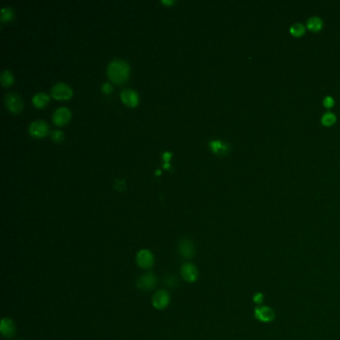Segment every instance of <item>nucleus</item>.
Segmentation results:
<instances>
[{"mask_svg": "<svg viewBox=\"0 0 340 340\" xmlns=\"http://www.w3.org/2000/svg\"><path fill=\"white\" fill-rule=\"evenodd\" d=\"M323 105H324L326 108H331V107H333V105H334V99H333L332 97H330V96L325 97L324 100H323Z\"/></svg>", "mask_w": 340, "mask_h": 340, "instance_id": "nucleus-24", "label": "nucleus"}, {"mask_svg": "<svg viewBox=\"0 0 340 340\" xmlns=\"http://www.w3.org/2000/svg\"><path fill=\"white\" fill-rule=\"evenodd\" d=\"M181 276L186 282H196L199 278V270L192 262H185L181 268Z\"/></svg>", "mask_w": 340, "mask_h": 340, "instance_id": "nucleus-6", "label": "nucleus"}, {"mask_svg": "<svg viewBox=\"0 0 340 340\" xmlns=\"http://www.w3.org/2000/svg\"><path fill=\"white\" fill-rule=\"evenodd\" d=\"M172 156V154L170 153V152H165L164 154H163V159L166 161V162H168L169 160H170V157Z\"/></svg>", "mask_w": 340, "mask_h": 340, "instance_id": "nucleus-27", "label": "nucleus"}, {"mask_svg": "<svg viewBox=\"0 0 340 340\" xmlns=\"http://www.w3.org/2000/svg\"><path fill=\"white\" fill-rule=\"evenodd\" d=\"M14 12L11 7H2L1 13H0V19L1 21H9L13 18Z\"/></svg>", "mask_w": 340, "mask_h": 340, "instance_id": "nucleus-17", "label": "nucleus"}, {"mask_svg": "<svg viewBox=\"0 0 340 340\" xmlns=\"http://www.w3.org/2000/svg\"><path fill=\"white\" fill-rule=\"evenodd\" d=\"M6 107L14 113H19L23 108L22 99L16 93H7L4 98Z\"/></svg>", "mask_w": 340, "mask_h": 340, "instance_id": "nucleus-4", "label": "nucleus"}, {"mask_svg": "<svg viewBox=\"0 0 340 340\" xmlns=\"http://www.w3.org/2000/svg\"><path fill=\"white\" fill-rule=\"evenodd\" d=\"M13 82V75L9 70H3L1 72V83L3 86H8Z\"/></svg>", "mask_w": 340, "mask_h": 340, "instance_id": "nucleus-18", "label": "nucleus"}, {"mask_svg": "<svg viewBox=\"0 0 340 340\" xmlns=\"http://www.w3.org/2000/svg\"><path fill=\"white\" fill-rule=\"evenodd\" d=\"M51 138H52L53 141L59 143V142H62L65 139V136H64V134L62 133L61 131H59V130H53L51 132Z\"/></svg>", "mask_w": 340, "mask_h": 340, "instance_id": "nucleus-21", "label": "nucleus"}, {"mask_svg": "<svg viewBox=\"0 0 340 340\" xmlns=\"http://www.w3.org/2000/svg\"><path fill=\"white\" fill-rule=\"evenodd\" d=\"M130 67L128 63L122 59H114L109 63L107 73L109 78L118 84L125 82L129 76Z\"/></svg>", "mask_w": 340, "mask_h": 340, "instance_id": "nucleus-1", "label": "nucleus"}, {"mask_svg": "<svg viewBox=\"0 0 340 340\" xmlns=\"http://www.w3.org/2000/svg\"><path fill=\"white\" fill-rule=\"evenodd\" d=\"M29 132L34 137H44L48 133V126L42 120H36L30 124Z\"/></svg>", "mask_w": 340, "mask_h": 340, "instance_id": "nucleus-11", "label": "nucleus"}, {"mask_svg": "<svg viewBox=\"0 0 340 340\" xmlns=\"http://www.w3.org/2000/svg\"><path fill=\"white\" fill-rule=\"evenodd\" d=\"M336 121V117L333 113L331 112H327L325 113L322 118H321V122L324 125V126H331L333 124L335 123Z\"/></svg>", "mask_w": 340, "mask_h": 340, "instance_id": "nucleus-20", "label": "nucleus"}, {"mask_svg": "<svg viewBox=\"0 0 340 340\" xmlns=\"http://www.w3.org/2000/svg\"><path fill=\"white\" fill-rule=\"evenodd\" d=\"M178 278H176L175 276H170V277H168L167 278V279H166V281H165V283H166V285L167 286H169V287H171V288H174L175 286H177L178 285Z\"/></svg>", "mask_w": 340, "mask_h": 340, "instance_id": "nucleus-22", "label": "nucleus"}, {"mask_svg": "<svg viewBox=\"0 0 340 340\" xmlns=\"http://www.w3.org/2000/svg\"><path fill=\"white\" fill-rule=\"evenodd\" d=\"M162 3H164V4H167V5H171V4H173L174 3V1L173 0H163L162 1Z\"/></svg>", "mask_w": 340, "mask_h": 340, "instance_id": "nucleus-28", "label": "nucleus"}, {"mask_svg": "<svg viewBox=\"0 0 340 340\" xmlns=\"http://www.w3.org/2000/svg\"><path fill=\"white\" fill-rule=\"evenodd\" d=\"M136 261L141 269L150 270L154 266V254L149 249H141L136 255Z\"/></svg>", "mask_w": 340, "mask_h": 340, "instance_id": "nucleus-2", "label": "nucleus"}, {"mask_svg": "<svg viewBox=\"0 0 340 340\" xmlns=\"http://www.w3.org/2000/svg\"><path fill=\"white\" fill-rule=\"evenodd\" d=\"M48 95L44 92L36 93L32 98V102L36 107H43L48 102Z\"/></svg>", "mask_w": 340, "mask_h": 340, "instance_id": "nucleus-15", "label": "nucleus"}, {"mask_svg": "<svg viewBox=\"0 0 340 340\" xmlns=\"http://www.w3.org/2000/svg\"><path fill=\"white\" fill-rule=\"evenodd\" d=\"M306 32V28L301 23H294L291 27H290V33L295 36V37H299L303 36Z\"/></svg>", "mask_w": 340, "mask_h": 340, "instance_id": "nucleus-19", "label": "nucleus"}, {"mask_svg": "<svg viewBox=\"0 0 340 340\" xmlns=\"http://www.w3.org/2000/svg\"><path fill=\"white\" fill-rule=\"evenodd\" d=\"M263 300H265V295L262 292H256L252 296V301L257 306H260L263 303Z\"/></svg>", "mask_w": 340, "mask_h": 340, "instance_id": "nucleus-23", "label": "nucleus"}, {"mask_svg": "<svg viewBox=\"0 0 340 340\" xmlns=\"http://www.w3.org/2000/svg\"><path fill=\"white\" fill-rule=\"evenodd\" d=\"M114 186L118 191H123L125 188V181L123 179H116V181L114 183Z\"/></svg>", "mask_w": 340, "mask_h": 340, "instance_id": "nucleus-25", "label": "nucleus"}, {"mask_svg": "<svg viewBox=\"0 0 340 340\" xmlns=\"http://www.w3.org/2000/svg\"><path fill=\"white\" fill-rule=\"evenodd\" d=\"M156 174H157V175H158V174H161V172H160L159 170H157V171H156Z\"/></svg>", "mask_w": 340, "mask_h": 340, "instance_id": "nucleus-30", "label": "nucleus"}, {"mask_svg": "<svg viewBox=\"0 0 340 340\" xmlns=\"http://www.w3.org/2000/svg\"><path fill=\"white\" fill-rule=\"evenodd\" d=\"M209 147L211 148V150L216 155H222L228 154L229 152V145L220 140H213L209 143Z\"/></svg>", "mask_w": 340, "mask_h": 340, "instance_id": "nucleus-14", "label": "nucleus"}, {"mask_svg": "<svg viewBox=\"0 0 340 340\" xmlns=\"http://www.w3.org/2000/svg\"><path fill=\"white\" fill-rule=\"evenodd\" d=\"M72 89L71 87L63 82H58L51 88V95L55 99H68L72 96Z\"/></svg>", "mask_w": 340, "mask_h": 340, "instance_id": "nucleus-7", "label": "nucleus"}, {"mask_svg": "<svg viewBox=\"0 0 340 340\" xmlns=\"http://www.w3.org/2000/svg\"><path fill=\"white\" fill-rule=\"evenodd\" d=\"M121 99L125 104H127L128 106H136L138 104L139 101V97L138 94L136 91L132 90V89H123L121 91Z\"/></svg>", "mask_w": 340, "mask_h": 340, "instance_id": "nucleus-13", "label": "nucleus"}, {"mask_svg": "<svg viewBox=\"0 0 340 340\" xmlns=\"http://www.w3.org/2000/svg\"><path fill=\"white\" fill-rule=\"evenodd\" d=\"M0 332L2 334V336L6 337V338H11L15 335L16 333V326L15 323L12 319L10 318H3L1 320V324H0Z\"/></svg>", "mask_w": 340, "mask_h": 340, "instance_id": "nucleus-9", "label": "nucleus"}, {"mask_svg": "<svg viewBox=\"0 0 340 340\" xmlns=\"http://www.w3.org/2000/svg\"><path fill=\"white\" fill-rule=\"evenodd\" d=\"M70 116L71 113L68 108L59 107L53 113V122L56 125H64L69 121Z\"/></svg>", "mask_w": 340, "mask_h": 340, "instance_id": "nucleus-12", "label": "nucleus"}, {"mask_svg": "<svg viewBox=\"0 0 340 340\" xmlns=\"http://www.w3.org/2000/svg\"><path fill=\"white\" fill-rule=\"evenodd\" d=\"M179 251L182 257L192 258L196 253V247L192 241L187 239H183L179 244Z\"/></svg>", "mask_w": 340, "mask_h": 340, "instance_id": "nucleus-10", "label": "nucleus"}, {"mask_svg": "<svg viewBox=\"0 0 340 340\" xmlns=\"http://www.w3.org/2000/svg\"><path fill=\"white\" fill-rule=\"evenodd\" d=\"M170 294L167 290H159L157 292H155L153 297H152V305L155 309L162 310L168 308L169 304H170Z\"/></svg>", "mask_w": 340, "mask_h": 340, "instance_id": "nucleus-5", "label": "nucleus"}, {"mask_svg": "<svg viewBox=\"0 0 340 340\" xmlns=\"http://www.w3.org/2000/svg\"><path fill=\"white\" fill-rule=\"evenodd\" d=\"M323 27V21L319 17H311L308 21V28L313 32L321 30Z\"/></svg>", "mask_w": 340, "mask_h": 340, "instance_id": "nucleus-16", "label": "nucleus"}, {"mask_svg": "<svg viewBox=\"0 0 340 340\" xmlns=\"http://www.w3.org/2000/svg\"><path fill=\"white\" fill-rule=\"evenodd\" d=\"M157 285V278L153 273H147L141 276L137 280V286L142 290L154 289Z\"/></svg>", "mask_w": 340, "mask_h": 340, "instance_id": "nucleus-8", "label": "nucleus"}, {"mask_svg": "<svg viewBox=\"0 0 340 340\" xmlns=\"http://www.w3.org/2000/svg\"><path fill=\"white\" fill-rule=\"evenodd\" d=\"M102 91L104 93H110L112 92V90H113V87L111 86V84L110 83H108V82H105L104 84H102Z\"/></svg>", "mask_w": 340, "mask_h": 340, "instance_id": "nucleus-26", "label": "nucleus"}, {"mask_svg": "<svg viewBox=\"0 0 340 340\" xmlns=\"http://www.w3.org/2000/svg\"><path fill=\"white\" fill-rule=\"evenodd\" d=\"M254 317L260 322L270 323L275 320L276 312L270 307L258 306L257 308L254 309Z\"/></svg>", "mask_w": 340, "mask_h": 340, "instance_id": "nucleus-3", "label": "nucleus"}, {"mask_svg": "<svg viewBox=\"0 0 340 340\" xmlns=\"http://www.w3.org/2000/svg\"><path fill=\"white\" fill-rule=\"evenodd\" d=\"M164 167H165V168H169V167H170V165H169V163H165V165H164Z\"/></svg>", "mask_w": 340, "mask_h": 340, "instance_id": "nucleus-29", "label": "nucleus"}]
</instances>
